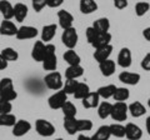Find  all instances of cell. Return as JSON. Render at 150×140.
Wrapping results in <instances>:
<instances>
[{
    "label": "cell",
    "instance_id": "1",
    "mask_svg": "<svg viewBox=\"0 0 150 140\" xmlns=\"http://www.w3.org/2000/svg\"><path fill=\"white\" fill-rule=\"evenodd\" d=\"M16 91L14 88V83L10 78H4L0 80V99L13 101L16 99Z\"/></svg>",
    "mask_w": 150,
    "mask_h": 140
},
{
    "label": "cell",
    "instance_id": "2",
    "mask_svg": "<svg viewBox=\"0 0 150 140\" xmlns=\"http://www.w3.org/2000/svg\"><path fill=\"white\" fill-rule=\"evenodd\" d=\"M44 81L46 84V86L51 90H55V91L63 90V85H64L63 76H62V74L58 73V71L49 73L48 75L44 78Z\"/></svg>",
    "mask_w": 150,
    "mask_h": 140
},
{
    "label": "cell",
    "instance_id": "3",
    "mask_svg": "<svg viewBox=\"0 0 150 140\" xmlns=\"http://www.w3.org/2000/svg\"><path fill=\"white\" fill-rule=\"evenodd\" d=\"M35 129H36V133L40 136H44V138L53 136L55 134V127L50 121L45 119H38L35 121Z\"/></svg>",
    "mask_w": 150,
    "mask_h": 140
},
{
    "label": "cell",
    "instance_id": "4",
    "mask_svg": "<svg viewBox=\"0 0 150 140\" xmlns=\"http://www.w3.org/2000/svg\"><path fill=\"white\" fill-rule=\"evenodd\" d=\"M128 111H129L128 105L124 101H116L115 104H112L110 116L115 121H125L126 118H128Z\"/></svg>",
    "mask_w": 150,
    "mask_h": 140
},
{
    "label": "cell",
    "instance_id": "5",
    "mask_svg": "<svg viewBox=\"0 0 150 140\" xmlns=\"http://www.w3.org/2000/svg\"><path fill=\"white\" fill-rule=\"evenodd\" d=\"M78 40H79V35H78V31L74 26L69 28V29H65L63 31L62 41L68 49H74L78 44Z\"/></svg>",
    "mask_w": 150,
    "mask_h": 140
},
{
    "label": "cell",
    "instance_id": "6",
    "mask_svg": "<svg viewBox=\"0 0 150 140\" xmlns=\"http://www.w3.org/2000/svg\"><path fill=\"white\" fill-rule=\"evenodd\" d=\"M68 101V95L65 94L63 90H59L54 93L49 99H48V104L50 106V109L56 110V109H62L63 105Z\"/></svg>",
    "mask_w": 150,
    "mask_h": 140
},
{
    "label": "cell",
    "instance_id": "7",
    "mask_svg": "<svg viewBox=\"0 0 150 140\" xmlns=\"http://www.w3.org/2000/svg\"><path fill=\"white\" fill-rule=\"evenodd\" d=\"M31 130V124L28 120H18L13 127V135L16 138H21Z\"/></svg>",
    "mask_w": 150,
    "mask_h": 140
},
{
    "label": "cell",
    "instance_id": "8",
    "mask_svg": "<svg viewBox=\"0 0 150 140\" xmlns=\"http://www.w3.org/2000/svg\"><path fill=\"white\" fill-rule=\"evenodd\" d=\"M111 34L110 33H98L95 36H94L93 41L90 43V45L93 46L94 49H98V48H101V46H105V45H109L110 41H111Z\"/></svg>",
    "mask_w": 150,
    "mask_h": 140
},
{
    "label": "cell",
    "instance_id": "9",
    "mask_svg": "<svg viewBox=\"0 0 150 140\" xmlns=\"http://www.w3.org/2000/svg\"><path fill=\"white\" fill-rule=\"evenodd\" d=\"M38 35V29L34 26H21L18 29L16 33V39L19 40H29V39H34L35 36Z\"/></svg>",
    "mask_w": 150,
    "mask_h": 140
},
{
    "label": "cell",
    "instance_id": "10",
    "mask_svg": "<svg viewBox=\"0 0 150 140\" xmlns=\"http://www.w3.org/2000/svg\"><path fill=\"white\" fill-rule=\"evenodd\" d=\"M125 136L129 140H140L143 138V130L137 124L128 123L125 125Z\"/></svg>",
    "mask_w": 150,
    "mask_h": 140
},
{
    "label": "cell",
    "instance_id": "11",
    "mask_svg": "<svg viewBox=\"0 0 150 140\" xmlns=\"http://www.w3.org/2000/svg\"><path fill=\"white\" fill-rule=\"evenodd\" d=\"M111 53H112L111 44L101 46V48H98V49H95V51H94V59L100 64V63H103V62H105V60L109 59Z\"/></svg>",
    "mask_w": 150,
    "mask_h": 140
},
{
    "label": "cell",
    "instance_id": "12",
    "mask_svg": "<svg viewBox=\"0 0 150 140\" xmlns=\"http://www.w3.org/2000/svg\"><path fill=\"white\" fill-rule=\"evenodd\" d=\"M83 101V106L86 109H94L98 108L100 104V96L96 91H90L89 94L81 100Z\"/></svg>",
    "mask_w": 150,
    "mask_h": 140
},
{
    "label": "cell",
    "instance_id": "13",
    "mask_svg": "<svg viewBox=\"0 0 150 140\" xmlns=\"http://www.w3.org/2000/svg\"><path fill=\"white\" fill-rule=\"evenodd\" d=\"M140 74L138 73H131V71H123L119 74V80L126 85H137L140 81Z\"/></svg>",
    "mask_w": 150,
    "mask_h": 140
},
{
    "label": "cell",
    "instance_id": "14",
    "mask_svg": "<svg viewBox=\"0 0 150 140\" xmlns=\"http://www.w3.org/2000/svg\"><path fill=\"white\" fill-rule=\"evenodd\" d=\"M58 19H59V25L63 28V30L69 29V28H73L74 16L68 10H60V11H58Z\"/></svg>",
    "mask_w": 150,
    "mask_h": 140
},
{
    "label": "cell",
    "instance_id": "15",
    "mask_svg": "<svg viewBox=\"0 0 150 140\" xmlns=\"http://www.w3.org/2000/svg\"><path fill=\"white\" fill-rule=\"evenodd\" d=\"M19 28L14 24L11 20H5L4 19L0 24V34L1 35H6V36H16Z\"/></svg>",
    "mask_w": 150,
    "mask_h": 140
},
{
    "label": "cell",
    "instance_id": "16",
    "mask_svg": "<svg viewBox=\"0 0 150 140\" xmlns=\"http://www.w3.org/2000/svg\"><path fill=\"white\" fill-rule=\"evenodd\" d=\"M131 62H133V57H131V51L128 48H123L119 51L118 55V64L121 68H129L131 65Z\"/></svg>",
    "mask_w": 150,
    "mask_h": 140
},
{
    "label": "cell",
    "instance_id": "17",
    "mask_svg": "<svg viewBox=\"0 0 150 140\" xmlns=\"http://www.w3.org/2000/svg\"><path fill=\"white\" fill-rule=\"evenodd\" d=\"M45 57V44L43 41H35L34 46H33L31 50V58L35 60V62H43Z\"/></svg>",
    "mask_w": 150,
    "mask_h": 140
},
{
    "label": "cell",
    "instance_id": "18",
    "mask_svg": "<svg viewBox=\"0 0 150 140\" xmlns=\"http://www.w3.org/2000/svg\"><path fill=\"white\" fill-rule=\"evenodd\" d=\"M83 74H84V68L81 65H69L68 69L65 70V78L73 79V80H76L78 78L83 76Z\"/></svg>",
    "mask_w": 150,
    "mask_h": 140
},
{
    "label": "cell",
    "instance_id": "19",
    "mask_svg": "<svg viewBox=\"0 0 150 140\" xmlns=\"http://www.w3.org/2000/svg\"><path fill=\"white\" fill-rule=\"evenodd\" d=\"M99 69H100V71L104 76H111L116 70V65H115L114 60L108 59V60H105V62L99 64Z\"/></svg>",
    "mask_w": 150,
    "mask_h": 140
},
{
    "label": "cell",
    "instance_id": "20",
    "mask_svg": "<svg viewBox=\"0 0 150 140\" xmlns=\"http://www.w3.org/2000/svg\"><path fill=\"white\" fill-rule=\"evenodd\" d=\"M0 13L5 20H10L14 18V6L8 0H0Z\"/></svg>",
    "mask_w": 150,
    "mask_h": 140
},
{
    "label": "cell",
    "instance_id": "21",
    "mask_svg": "<svg viewBox=\"0 0 150 140\" xmlns=\"http://www.w3.org/2000/svg\"><path fill=\"white\" fill-rule=\"evenodd\" d=\"M79 9L83 14H91L98 10V4L95 0H80Z\"/></svg>",
    "mask_w": 150,
    "mask_h": 140
},
{
    "label": "cell",
    "instance_id": "22",
    "mask_svg": "<svg viewBox=\"0 0 150 140\" xmlns=\"http://www.w3.org/2000/svg\"><path fill=\"white\" fill-rule=\"evenodd\" d=\"M56 29L58 26L55 24H49V25H45L41 30V41H50L54 39V36L56 34Z\"/></svg>",
    "mask_w": 150,
    "mask_h": 140
},
{
    "label": "cell",
    "instance_id": "23",
    "mask_svg": "<svg viewBox=\"0 0 150 140\" xmlns=\"http://www.w3.org/2000/svg\"><path fill=\"white\" fill-rule=\"evenodd\" d=\"M128 109L130 111L131 116H134V118H140V116H143L145 113H146V109H145V106L140 101L131 103L130 105H128Z\"/></svg>",
    "mask_w": 150,
    "mask_h": 140
},
{
    "label": "cell",
    "instance_id": "24",
    "mask_svg": "<svg viewBox=\"0 0 150 140\" xmlns=\"http://www.w3.org/2000/svg\"><path fill=\"white\" fill-rule=\"evenodd\" d=\"M78 120L76 118H64V129L69 135H75L79 133L78 130Z\"/></svg>",
    "mask_w": 150,
    "mask_h": 140
},
{
    "label": "cell",
    "instance_id": "25",
    "mask_svg": "<svg viewBox=\"0 0 150 140\" xmlns=\"http://www.w3.org/2000/svg\"><path fill=\"white\" fill-rule=\"evenodd\" d=\"M28 16V6L23 3H18L14 6V18L16 21H24Z\"/></svg>",
    "mask_w": 150,
    "mask_h": 140
},
{
    "label": "cell",
    "instance_id": "26",
    "mask_svg": "<svg viewBox=\"0 0 150 140\" xmlns=\"http://www.w3.org/2000/svg\"><path fill=\"white\" fill-rule=\"evenodd\" d=\"M63 58H64V60L69 65H80V62H81V59H80V57H79V54L76 53V51H74L73 49H68L64 53Z\"/></svg>",
    "mask_w": 150,
    "mask_h": 140
},
{
    "label": "cell",
    "instance_id": "27",
    "mask_svg": "<svg viewBox=\"0 0 150 140\" xmlns=\"http://www.w3.org/2000/svg\"><path fill=\"white\" fill-rule=\"evenodd\" d=\"M93 28L95 29L98 33H109L110 29V21L108 18H99L94 21Z\"/></svg>",
    "mask_w": 150,
    "mask_h": 140
},
{
    "label": "cell",
    "instance_id": "28",
    "mask_svg": "<svg viewBox=\"0 0 150 140\" xmlns=\"http://www.w3.org/2000/svg\"><path fill=\"white\" fill-rule=\"evenodd\" d=\"M111 136L110 127L109 125H103L95 132V134L91 136L93 140H109Z\"/></svg>",
    "mask_w": 150,
    "mask_h": 140
},
{
    "label": "cell",
    "instance_id": "29",
    "mask_svg": "<svg viewBox=\"0 0 150 140\" xmlns=\"http://www.w3.org/2000/svg\"><path fill=\"white\" fill-rule=\"evenodd\" d=\"M116 88L118 86H115L114 84H109V85H105V86H100L96 93L99 94L100 98H103V99H109V98L114 96Z\"/></svg>",
    "mask_w": 150,
    "mask_h": 140
},
{
    "label": "cell",
    "instance_id": "30",
    "mask_svg": "<svg viewBox=\"0 0 150 140\" xmlns=\"http://www.w3.org/2000/svg\"><path fill=\"white\" fill-rule=\"evenodd\" d=\"M111 109H112V104H110L109 101H103L98 106V115L100 119H106L109 118L111 114Z\"/></svg>",
    "mask_w": 150,
    "mask_h": 140
},
{
    "label": "cell",
    "instance_id": "31",
    "mask_svg": "<svg viewBox=\"0 0 150 140\" xmlns=\"http://www.w3.org/2000/svg\"><path fill=\"white\" fill-rule=\"evenodd\" d=\"M89 93H90V88H89L88 84L79 83L78 86H76V90H75V93H74V98L75 99H79V100H83Z\"/></svg>",
    "mask_w": 150,
    "mask_h": 140
},
{
    "label": "cell",
    "instance_id": "32",
    "mask_svg": "<svg viewBox=\"0 0 150 140\" xmlns=\"http://www.w3.org/2000/svg\"><path fill=\"white\" fill-rule=\"evenodd\" d=\"M43 68L48 71H55L56 66H58V59H56V55H51V57H46L43 62Z\"/></svg>",
    "mask_w": 150,
    "mask_h": 140
},
{
    "label": "cell",
    "instance_id": "33",
    "mask_svg": "<svg viewBox=\"0 0 150 140\" xmlns=\"http://www.w3.org/2000/svg\"><path fill=\"white\" fill-rule=\"evenodd\" d=\"M62 111L64 114V118H75L76 116V106L70 101H67L63 105Z\"/></svg>",
    "mask_w": 150,
    "mask_h": 140
},
{
    "label": "cell",
    "instance_id": "34",
    "mask_svg": "<svg viewBox=\"0 0 150 140\" xmlns=\"http://www.w3.org/2000/svg\"><path fill=\"white\" fill-rule=\"evenodd\" d=\"M114 100L115 101H126L130 98V91L126 88H116V90L114 93Z\"/></svg>",
    "mask_w": 150,
    "mask_h": 140
},
{
    "label": "cell",
    "instance_id": "35",
    "mask_svg": "<svg viewBox=\"0 0 150 140\" xmlns=\"http://www.w3.org/2000/svg\"><path fill=\"white\" fill-rule=\"evenodd\" d=\"M16 121L18 120L15 115H13L11 113L0 115V127H14Z\"/></svg>",
    "mask_w": 150,
    "mask_h": 140
},
{
    "label": "cell",
    "instance_id": "36",
    "mask_svg": "<svg viewBox=\"0 0 150 140\" xmlns=\"http://www.w3.org/2000/svg\"><path fill=\"white\" fill-rule=\"evenodd\" d=\"M1 55L5 58V60L8 63L9 62H16V60L19 59L18 51L15 49H13V48H4L1 50Z\"/></svg>",
    "mask_w": 150,
    "mask_h": 140
},
{
    "label": "cell",
    "instance_id": "37",
    "mask_svg": "<svg viewBox=\"0 0 150 140\" xmlns=\"http://www.w3.org/2000/svg\"><path fill=\"white\" fill-rule=\"evenodd\" d=\"M109 127H110L111 136H115V138H124L125 136V127L124 125L116 123V124L109 125Z\"/></svg>",
    "mask_w": 150,
    "mask_h": 140
},
{
    "label": "cell",
    "instance_id": "38",
    "mask_svg": "<svg viewBox=\"0 0 150 140\" xmlns=\"http://www.w3.org/2000/svg\"><path fill=\"white\" fill-rule=\"evenodd\" d=\"M78 84H79L78 80H73V79H67V81H65V84L63 85V91H64L67 95H69V94H73V95H74L75 90H76Z\"/></svg>",
    "mask_w": 150,
    "mask_h": 140
},
{
    "label": "cell",
    "instance_id": "39",
    "mask_svg": "<svg viewBox=\"0 0 150 140\" xmlns=\"http://www.w3.org/2000/svg\"><path fill=\"white\" fill-rule=\"evenodd\" d=\"M150 9V4L146 3V1H139L137 3V5H135V14H137L138 16H144L145 14L149 11Z\"/></svg>",
    "mask_w": 150,
    "mask_h": 140
},
{
    "label": "cell",
    "instance_id": "40",
    "mask_svg": "<svg viewBox=\"0 0 150 140\" xmlns=\"http://www.w3.org/2000/svg\"><path fill=\"white\" fill-rule=\"evenodd\" d=\"M93 129V121L89 119H79L78 120V130L79 132H89Z\"/></svg>",
    "mask_w": 150,
    "mask_h": 140
},
{
    "label": "cell",
    "instance_id": "41",
    "mask_svg": "<svg viewBox=\"0 0 150 140\" xmlns=\"http://www.w3.org/2000/svg\"><path fill=\"white\" fill-rule=\"evenodd\" d=\"M11 110H13L11 101L0 99V115H3V114H9Z\"/></svg>",
    "mask_w": 150,
    "mask_h": 140
},
{
    "label": "cell",
    "instance_id": "42",
    "mask_svg": "<svg viewBox=\"0 0 150 140\" xmlns=\"http://www.w3.org/2000/svg\"><path fill=\"white\" fill-rule=\"evenodd\" d=\"M31 4H33V8H34V10L36 13H40L46 6V4H48V0H31Z\"/></svg>",
    "mask_w": 150,
    "mask_h": 140
},
{
    "label": "cell",
    "instance_id": "43",
    "mask_svg": "<svg viewBox=\"0 0 150 140\" xmlns=\"http://www.w3.org/2000/svg\"><path fill=\"white\" fill-rule=\"evenodd\" d=\"M142 68L145 70V71H150V53H148L142 60Z\"/></svg>",
    "mask_w": 150,
    "mask_h": 140
},
{
    "label": "cell",
    "instance_id": "44",
    "mask_svg": "<svg viewBox=\"0 0 150 140\" xmlns=\"http://www.w3.org/2000/svg\"><path fill=\"white\" fill-rule=\"evenodd\" d=\"M55 45H53V44H45V57H44V59L46 58V57H51V55H56L55 54Z\"/></svg>",
    "mask_w": 150,
    "mask_h": 140
},
{
    "label": "cell",
    "instance_id": "45",
    "mask_svg": "<svg viewBox=\"0 0 150 140\" xmlns=\"http://www.w3.org/2000/svg\"><path fill=\"white\" fill-rule=\"evenodd\" d=\"M95 34H96V30L94 29L93 26H89L88 29H86V39H88V41H89V44L93 41V39H94V36H95Z\"/></svg>",
    "mask_w": 150,
    "mask_h": 140
},
{
    "label": "cell",
    "instance_id": "46",
    "mask_svg": "<svg viewBox=\"0 0 150 140\" xmlns=\"http://www.w3.org/2000/svg\"><path fill=\"white\" fill-rule=\"evenodd\" d=\"M112 1H114V6L120 10L128 6V0H112Z\"/></svg>",
    "mask_w": 150,
    "mask_h": 140
},
{
    "label": "cell",
    "instance_id": "47",
    "mask_svg": "<svg viewBox=\"0 0 150 140\" xmlns=\"http://www.w3.org/2000/svg\"><path fill=\"white\" fill-rule=\"evenodd\" d=\"M63 3H64V0H48L46 6H49V8H59Z\"/></svg>",
    "mask_w": 150,
    "mask_h": 140
},
{
    "label": "cell",
    "instance_id": "48",
    "mask_svg": "<svg viewBox=\"0 0 150 140\" xmlns=\"http://www.w3.org/2000/svg\"><path fill=\"white\" fill-rule=\"evenodd\" d=\"M6 68H8V62L0 53V70H5Z\"/></svg>",
    "mask_w": 150,
    "mask_h": 140
},
{
    "label": "cell",
    "instance_id": "49",
    "mask_svg": "<svg viewBox=\"0 0 150 140\" xmlns=\"http://www.w3.org/2000/svg\"><path fill=\"white\" fill-rule=\"evenodd\" d=\"M143 36L145 39H146L148 41H150V26L145 28V29L143 30Z\"/></svg>",
    "mask_w": 150,
    "mask_h": 140
},
{
    "label": "cell",
    "instance_id": "50",
    "mask_svg": "<svg viewBox=\"0 0 150 140\" xmlns=\"http://www.w3.org/2000/svg\"><path fill=\"white\" fill-rule=\"evenodd\" d=\"M76 140H93V139H91V136H88V135H85V134H80Z\"/></svg>",
    "mask_w": 150,
    "mask_h": 140
},
{
    "label": "cell",
    "instance_id": "51",
    "mask_svg": "<svg viewBox=\"0 0 150 140\" xmlns=\"http://www.w3.org/2000/svg\"><path fill=\"white\" fill-rule=\"evenodd\" d=\"M145 127H146L148 134L150 135V116H148V118H146V121H145Z\"/></svg>",
    "mask_w": 150,
    "mask_h": 140
},
{
    "label": "cell",
    "instance_id": "52",
    "mask_svg": "<svg viewBox=\"0 0 150 140\" xmlns=\"http://www.w3.org/2000/svg\"><path fill=\"white\" fill-rule=\"evenodd\" d=\"M148 106L150 108V98H149V100H148Z\"/></svg>",
    "mask_w": 150,
    "mask_h": 140
},
{
    "label": "cell",
    "instance_id": "53",
    "mask_svg": "<svg viewBox=\"0 0 150 140\" xmlns=\"http://www.w3.org/2000/svg\"><path fill=\"white\" fill-rule=\"evenodd\" d=\"M54 140H64V139H62V138H58V139H54Z\"/></svg>",
    "mask_w": 150,
    "mask_h": 140
}]
</instances>
